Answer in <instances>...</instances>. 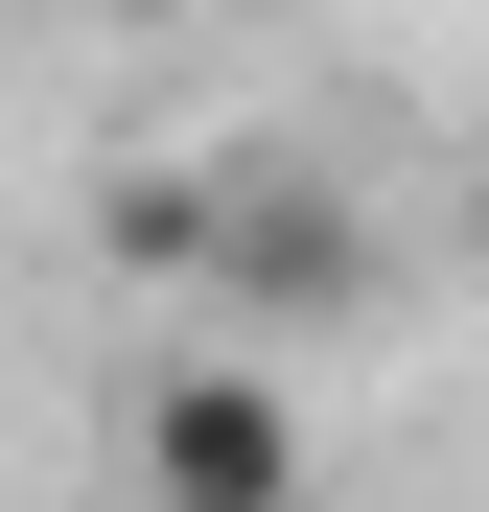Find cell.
<instances>
[{"mask_svg":"<svg viewBox=\"0 0 489 512\" xmlns=\"http://www.w3.org/2000/svg\"><path fill=\"white\" fill-rule=\"evenodd\" d=\"M117 256L140 280H210L233 326H350L373 303V210L326 163H233V187H117Z\"/></svg>","mask_w":489,"mask_h":512,"instance_id":"obj_1","label":"cell"},{"mask_svg":"<svg viewBox=\"0 0 489 512\" xmlns=\"http://www.w3.org/2000/svg\"><path fill=\"white\" fill-rule=\"evenodd\" d=\"M117 489H140V512H303V489H326L303 373H280V350H163V373H117Z\"/></svg>","mask_w":489,"mask_h":512,"instance_id":"obj_2","label":"cell"}]
</instances>
